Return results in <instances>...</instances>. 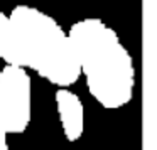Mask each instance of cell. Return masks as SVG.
<instances>
[{
    "label": "cell",
    "mask_w": 157,
    "mask_h": 150,
    "mask_svg": "<svg viewBox=\"0 0 157 150\" xmlns=\"http://www.w3.org/2000/svg\"><path fill=\"white\" fill-rule=\"evenodd\" d=\"M68 32L95 101L106 110H118L130 103L135 88V68L118 34L96 17L75 22Z\"/></svg>",
    "instance_id": "1"
},
{
    "label": "cell",
    "mask_w": 157,
    "mask_h": 150,
    "mask_svg": "<svg viewBox=\"0 0 157 150\" xmlns=\"http://www.w3.org/2000/svg\"><path fill=\"white\" fill-rule=\"evenodd\" d=\"M10 19L25 68L58 88H69L78 81L81 66L69 32L51 15L31 5L14 7Z\"/></svg>",
    "instance_id": "2"
},
{
    "label": "cell",
    "mask_w": 157,
    "mask_h": 150,
    "mask_svg": "<svg viewBox=\"0 0 157 150\" xmlns=\"http://www.w3.org/2000/svg\"><path fill=\"white\" fill-rule=\"evenodd\" d=\"M32 116V79L27 68L5 64L0 69V126L24 133Z\"/></svg>",
    "instance_id": "3"
},
{
    "label": "cell",
    "mask_w": 157,
    "mask_h": 150,
    "mask_svg": "<svg viewBox=\"0 0 157 150\" xmlns=\"http://www.w3.org/2000/svg\"><path fill=\"white\" fill-rule=\"evenodd\" d=\"M59 123L68 142H76L85 132V106L76 93L69 88H58L54 93Z\"/></svg>",
    "instance_id": "4"
},
{
    "label": "cell",
    "mask_w": 157,
    "mask_h": 150,
    "mask_svg": "<svg viewBox=\"0 0 157 150\" xmlns=\"http://www.w3.org/2000/svg\"><path fill=\"white\" fill-rule=\"evenodd\" d=\"M0 59L5 64L24 66V56L19 46L12 19L10 15H5L2 10H0Z\"/></svg>",
    "instance_id": "5"
},
{
    "label": "cell",
    "mask_w": 157,
    "mask_h": 150,
    "mask_svg": "<svg viewBox=\"0 0 157 150\" xmlns=\"http://www.w3.org/2000/svg\"><path fill=\"white\" fill-rule=\"evenodd\" d=\"M7 135H9V133L0 126V150H9V138H7Z\"/></svg>",
    "instance_id": "6"
}]
</instances>
